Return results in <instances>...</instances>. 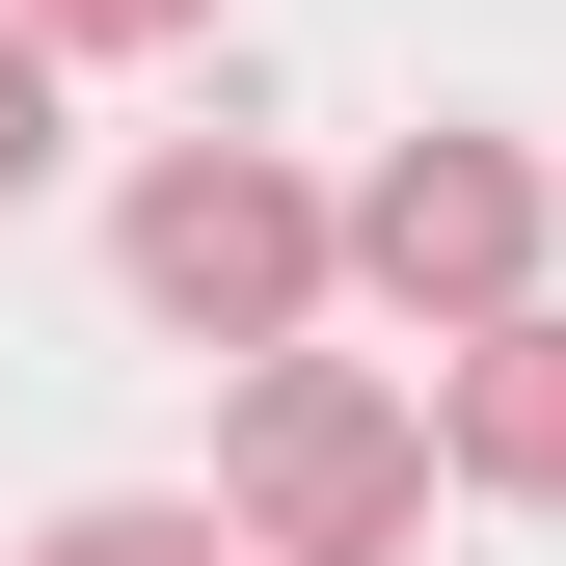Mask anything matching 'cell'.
<instances>
[{
  "mask_svg": "<svg viewBox=\"0 0 566 566\" xmlns=\"http://www.w3.org/2000/svg\"><path fill=\"white\" fill-rule=\"evenodd\" d=\"M217 513H243V566H378L432 513V378H378V350H243Z\"/></svg>",
  "mask_w": 566,
  "mask_h": 566,
  "instance_id": "1",
  "label": "cell"
},
{
  "mask_svg": "<svg viewBox=\"0 0 566 566\" xmlns=\"http://www.w3.org/2000/svg\"><path fill=\"white\" fill-rule=\"evenodd\" d=\"M135 297H163L189 350H297L350 297V217L270 163V135H163V163H135Z\"/></svg>",
  "mask_w": 566,
  "mask_h": 566,
  "instance_id": "2",
  "label": "cell"
},
{
  "mask_svg": "<svg viewBox=\"0 0 566 566\" xmlns=\"http://www.w3.org/2000/svg\"><path fill=\"white\" fill-rule=\"evenodd\" d=\"M350 297H378V324H513L539 297V163H513V135H405V163L378 189H350Z\"/></svg>",
  "mask_w": 566,
  "mask_h": 566,
  "instance_id": "3",
  "label": "cell"
},
{
  "mask_svg": "<svg viewBox=\"0 0 566 566\" xmlns=\"http://www.w3.org/2000/svg\"><path fill=\"white\" fill-rule=\"evenodd\" d=\"M432 485L566 513V297H513V324H459V350H432Z\"/></svg>",
  "mask_w": 566,
  "mask_h": 566,
  "instance_id": "4",
  "label": "cell"
},
{
  "mask_svg": "<svg viewBox=\"0 0 566 566\" xmlns=\"http://www.w3.org/2000/svg\"><path fill=\"white\" fill-rule=\"evenodd\" d=\"M28 566H243V513H189V485H82Z\"/></svg>",
  "mask_w": 566,
  "mask_h": 566,
  "instance_id": "5",
  "label": "cell"
},
{
  "mask_svg": "<svg viewBox=\"0 0 566 566\" xmlns=\"http://www.w3.org/2000/svg\"><path fill=\"white\" fill-rule=\"evenodd\" d=\"M28 189H54V28L0 0V217H28Z\"/></svg>",
  "mask_w": 566,
  "mask_h": 566,
  "instance_id": "6",
  "label": "cell"
},
{
  "mask_svg": "<svg viewBox=\"0 0 566 566\" xmlns=\"http://www.w3.org/2000/svg\"><path fill=\"white\" fill-rule=\"evenodd\" d=\"M28 28H54V54H189L217 0H28Z\"/></svg>",
  "mask_w": 566,
  "mask_h": 566,
  "instance_id": "7",
  "label": "cell"
}]
</instances>
